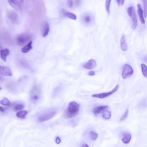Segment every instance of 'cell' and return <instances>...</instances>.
<instances>
[{
  "instance_id": "cell-3",
  "label": "cell",
  "mask_w": 147,
  "mask_h": 147,
  "mask_svg": "<svg viewBox=\"0 0 147 147\" xmlns=\"http://www.w3.org/2000/svg\"><path fill=\"white\" fill-rule=\"evenodd\" d=\"M81 20L82 23L87 26H91L93 23L94 21L92 14L88 13H84L82 15Z\"/></svg>"
},
{
  "instance_id": "cell-12",
  "label": "cell",
  "mask_w": 147,
  "mask_h": 147,
  "mask_svg": "<svg viewBox=\"0 0 147 147\" xmlns=\"http://www.w3.org/2000/svg\"><path fill=\"white\" fill-rule=\"evenodd\" d=\"M50 31V26L46 22L42 26V36L44 38L47 36Z\"/></svg>"
},
{
  "instance_id": "cell-19",
  "label": "cell",
  "mask_w": 147,
  "mask_h": 147,
  "mask_svg": "<svg viewBox=\"0 0 147 147\" xmlns=\"http://www.w3.org/2000/svg\"><path fill=\"white\" fill-rule=\"evenodd\" d=\"M32 43V42L30 41L27 44L22 48L21 49L22 52L24 53H27L30 50L32 49L33 48Z\"/></svg>"
},
{
  "instance_id": "cell-36",
  "label": "cell",
  "mask_w": 147,
  "mask_h": 147,
  "mask_svg": "<svg viewBox=\"0 0 147 147\" xmlns=\"http://www.w3.org/2000/svg\"><path fill=\"white\" fill-rule=\"evenodd\" d=\"M61 140L59 137H57L55 139V142L57 144H59L61 142Z\"/></svg>"
},
{
  "instance_id": "cell-11",
  "label": "cell",
  "mask_w": 147,
  "mask_h": 147,
  "mask_svg": "<svg viewBox=\"0 0 147 147\" xmlns=\"http://www.w3.org/2000/svg\"><path fill=\"white\" fill-rule=\"evenodd\" d=\"M137 7L138 13L140 21L142 23L145 24V21L143 13V12L141 5L140 4H138Z\"/></svg>"
},
{
  "instance_id": "cell-8",
  "label": "cell",
  "mask_w": 147,
  "mask_h": 147,
  "mask_svg": "<svg viewBox=\"0 0 147 147\" xmlns=\"http://www.w3.org/2000/svg\"><path fill=\"white\" fill-rule=\"evenodd\" d=\"M7 16L10 20L13 23H16L18 20V16L15 12L13 10L8 12Z\"/></svg>"
},
{
  "instance_id": "cell-9",
  "label": "cell",
  "mask_w": 147,
  "mask_h": 147,
  "mask_svg": "<svg viewBox=\"0 0 147 147\" xmlns=\"http://www.w3.org/2000/svg\"><path fill=\"white\" fill-rule=\"evenodd\" d=\"M0 74L4 76H12L11 70L9 67L4 66H1L0 67Z\"/></svg>"
},
{
  "instance_id": "cell-7",
  "label": "cell",
  "mask_w": 147,
  "mask_h": 147,
  "mask_svg": "<svg viewBox=\"0 0 147 147\" xmlns=\"http://www.w3.org/2000/svg\"><path fill=\"white\" fill-rule=\"evenodd\" d=\"M24 1L23 0H8L10 5L14 9L20 10L21 9Z\"/></svg>"
},
{
  "instance_id": "cell-34",
  "label": "cell",
  "mask_w": 147,
  "mask_h": 147,
  "mask_svg": "<svg viewBox=\"0 0 147 147\" xmlns=\"http://www.w3.org/2000/svg\"><path fill=\"white\" fill-rule=\"evenodd\" d=\"M124 0H117L116 2H117L119 6H122L123 5L124 3Z\"/></svg>"
},
{
  "instance_id": "cell-13",
  "label": "cell",
  "mask_w": 147,
  "mask_h": 147,
  "mask_svg": "<svg viewBox=\"0 0 147 147\" xmlns=\"http://www.w3.org/2000/svg\"><path fill=\"white\" fill-rule=\"evenodd\" d=\"M62 13L64 17L74 20L77 19L76 16L73 13L66 11L63 9L62 10Z\"/></svg>"
},
{
  "instance_id": "cell-15",
  "label": "cell",
  "mask_w": 147,
  "mask_h": 147,
  "mask_svg": "<svg viewBox=\"0 0 147 147\" xmlns=\"http://www.w3.org/2000/svg\"><path fill=\"white\" fill-rule=\"evenodd\" d=\"M10 53L9 50L7 49H5L1 50L0 52L1 59L4 62H6V60L7 57Z\"/></svg>"
},
{
  "instance_id": "cell-5",
  "label": "cell",
  "mask_w": 147,
  "mask_h": 147,
  "mask_svg": "<svg viewBox=\"0 0 147 147\" xmlns=\"http://www.w3.org/2000/svg\"><path fill=\"white\" fill-rule=\"evenodd\" d=\"M119 87V85L117 84L113 89L109 92L93 94L92 95V97L94 98H98L100 99H104L105 97H108L113 94L115 92H116L118 89Z\"/></svg>"
},
{
  "instance_id": "cell-32",
  "label": "cell",
  "mask_w": 147,
  "mask_h": 147,
  "mask_svg": "<svg viewBox=\"0 0 147 147\" xmlns=\"http://www.w3.org/2000/svg\"><path fill=\"white\" fill-rule=\"evenodd\" d=\"M67 4L69 7L70 8H72L73 7V1L69 0L67 1Z\"/></svg>"
},
{
  "instance_id": "cell-29",
  "label": "cell",
  "mask_w": 147,
  "mask_h": 147,
  "mask_svg": "<svg viewBox=\"0 0 147 147\" xmlns=\"http://www.w3.org/2000/svg\"><path fill=\"white\" fill-rule=\"evenodd\" d=\"M89 134L91 139L92 140H95L97 138L98 134L96 132L93 131H91L90 132Z\"/></svg>"
},
{
  "instance_id": "cell-1",
  "label": "cell",
  "mask_w": 147,
  "mask_h": 147,
  "mask_svg": "<svg viewBox=\"0 0 147 147\" xmlns=\"http://www.w3.org/2000/svg\"><path fill=\"white\" fill-rule=\"evenodd\" d=\"M80 110V105L75 101L70 102L68 108L65 112L64 117L66 118H72L79 114Z\"/></svg>"
},
{
  "instance_id": "cell-14",
  "label": "cell",
  "mask_w": 147,
  "mask_h": 147,
  "mask_svg": "<svg viewBox=\"0 0 147 147\" xmlns=\"http://www.w3.org/2000/svg\"><path fill=\"white\" fill-rule=\"evenodd\" d=\"M108 106L106 105L99 106L93 109V112L94 114L97 116L100 113L101 111L108 109Z\"/></svg>"
},
{
  "instance_id": "cell-31",
  "label": "cell",
  "mask_w": 147,
  "mask_h": 147,
  "mask_svg": "<svg viewBox=\"0 0 147 147\" xmlns=\"http://www.w3.org/2000/svg\"><path fill=\"white\" fill-rule=\"evenodd\" d=\"M81 3V0H75L73 1V6L74 5L75 7H77L79 6Z\"/></svg>"
},
{
  "instance_id": "cell-17",
  "label": "cell",
  "mask_w": 147,
  "mask_h": 147,
  "mask_svg": "<svg viewBox=\"0 0 147 147\" xmlns=\"http://www.w3.org/2000/svg\"><path fill=\"white\" fill-rule=\"evenodd\" d=\"M131 17L132 18V28L134 30L136 29L137 25V18L135 10L134 11Z\"/></svg>"
},
{
  "instance_id": "cell-22",
  "label": "cell",
  "mask_w": 147,
  "mask_h": 147,
  "mask_svg": "<svg viewBox=\"0 0 147 147\" xmlns=\"http://www.w3.org/2000/svg\"><path fill=\"white\" fill-rule=\"evenodd\" d=\"M102 116L105 119L108 120L110 118L111 116V112L109 111L105 110L103 111Z\"/></svg>"
},
{
  "instance_id": "cell-18",
  "label": "cell",
  "mask_w": 147,
  "mask_h": 147,
  "mask_svg": "<svg viewBox=\"0 0 147 147\" xmlns=\"http://www.w3.org/2000/svg\"><path fill=\"white\" fill-rule=\"evenodd\" d=\"M120 43L122 50L123 51H126L128 49V46L126 42L125 37L124 35H123L122 37Z\"/></svg>"
},
{
  "instance_id": "cell-20",
  "label": "cell",
  "mask_w": 147,
  "mask_h": 147,
  "mask_svg": "<svg viewBox=\"0 0 147 147\" xmlns=\"http://www.w3.org/2000/svg\"><path fill=\"white\" fill-rule=\"evenodd\" d=\"M41 92V89L39 87L36 85H35L30 91V93L34 95H37L40 94Z\"/></svg>"
},
{
  "instance_id": "cell-4",
  "label": "cell",
  "mask_w": 147,
  "mask_h": 147,
  "mask_svg": "<svg viewBox=\"0 0 147 147\" xmlns=\"http://www.w3.org/2000/svg\"><path fill=\"white\" fill-rule=\"evenodd\" d=\"M56 111L51 110L42 114L38 118V121L39 122H43L52 118L56 114Z\"/></svg>"
},
{
  "instance_id": "cell-23",
  "label": "cell",
  "mask_w": 147,
  "mask_h": 147,
  "mask_svg": "<svg viewBox=\"0 0 147 147\" xmlns=\"http://www.w3.org/2000/svg\"><path fill=\"white\" fill-rule=\"evenodd\" d=\"M11 105H13L14 109L16 111L21 110L23 109L24 108V106L23 105L21 104H14Z\"/></svg>"
},
{
  "instance_id": "cell-25",
  "label": "cell",
  "mask_w": 147,
  "mask_h": 147,
  "mask_svg": "<svg viewBox=\"0 0 147 147\" xmlns=\"http://www.w3.org/2000/svg\"><path fill=\"white\" fill-rule=\"evenodd\" d=\"M0 103L2 105L7 106H11V104L8 99L6 98H4L0 102Z\"/></svg>"
},
{
  "instance_id": "cell-26",
  "label": "cell",
  "mask_w": 147,
  "mask_h": 147,
  "mask_svg": "<svg viewBox=\"0 0 147 147\" xmlns=\"http://www.w3.org/2000/svg\"><path fill=\"white\" fill-rule=\"evenodd\" d=\"M143 6L144 15L145 18L147 17V0H143L142 1Z\"/></svg>"
},
{
  "instance_id": "cell-10",
  "label": "cell",
  "mask_w": 147,
  "mask_h": 147,
  "mask_svg": "<svg viewBox=\"0 0 147 147\" xmlns=\"http://www.w3.org/2000/svg\"><path fill=\"white\" fill-rule=\"evenodd\" d=\"M97 63L93 59H91L83 65V67L88 70H92L97 67Z\"/></svg>"
},
{
  "instance_id": "cell-21",
  "label": "cell",
  "mask_w": 147,
  "mask_h": 147,
  "mask_svg": "<svg viewBox=\"0 0 147 147\" xmlns=\"http://www.w3.org/2000/svg\"><path fill=\"white\" fill-rule=\"evenodd\" d=\"M28 112L27 111L22 110L18 112L16 114V116L17 117L21 119L25 118L26 115L27 114Z\"/></svg>"
},
{
  "instance_id": "cell-33",
  "label": "cell",
  "mask_w": 147,
  "mask_h": 147,
  "mask_svg": "<svg viewBox=\"0 0 147 147\" xmlns=\"http://www.w3.org/2000/svg\"><path fill=\"white\" fill-rule=\"evenodd\" d=\"M39 97L37 95H34L31 98V100L33 101H35L39 99Z\"/></svg>"
},
{
  "instance_id": "cell-37",
  "label": "cell",
  "mask_w": 147,
  "mask_h": 147,
  "mask_svg": "<svg viewBox=\"0 0 147 147\" xmlns=\"http://www.w3.org/2000/svg\"><path fill=\"white\" fill-rule=\"evenodd\" d=\"M0 111L1 112H5V109L4 108L1 106H0Z\"/></svg>"
},
{
  "instance_id": "cell-2",
  "label": "cell",
  "mask_w": 147,
  "mask_h": 147,
  "mask_svg": "<svg viewBox=\"0 0 147 147\" xmlns=\"http://www.w3.org/2000/svg\"><path fill=\"white\" fill-rule=\"evenodd\" d=\"M31 37L29 34L24 33L19 35L16 38V42L18 45L22 46L26 44L31 39Z\"/></svg>"
},
{
  "instance_id": "cell-16",
  "label": "cell",
  "mask_w": 147,
  "mask_h": 147,
  "mask_svg": "<svg viewBox=\"0 0 147 147\" xmlns=\"http://www.w3.org/2000/svg\"><path fill=\"white\" fill-rule=\"evenodd\" d=\"M131 139V135L130 133L126 132L123 135L122 141L124 144H128L130 141Z\"/></svg>"
},
{
  "instance_id": "cell-39",
  "label": "cell",
  "mask_w": 147,
  "mask_h": 147,
  "mask_svg": "<svg viewBox=\"0 0 147 147\" xmlns=\"http://www.w3.org/2000/svg\"><path fill=\"white\" fill-rule=\"evenodd\" d=\"M144 60L147 63V55L146 56H145V58H144Z\"/></svg>"
},
{
  "instance_id": "cell-30",
  "label": "cell",
  "mask_w": 147,
  "mask_h": 147,
  "mask_svg": "<svg viewBox=\"0 0 147 147\" xmlns=\"http://www.w3.org/2000/svg\"><path fill=\"white\" fill-rule=\"evenodd\" d=\"M128 109H127L126 110L125 113H124L123 116H122L121 118L120 119V121H123L127 117H128Z\"/></svg>"
},
{
  "instance_id": "cell-6",
  "label": "cell",
  "mask_w": 147,
  "mask_h": 147,
  "mask_svg": "<svg viewBox=\"0 0 147 147\" xmlns=\"http://www.w3.org/2000/svg\"><path fill=\"white\" fill-rule=\"evenodd\" d=\"M133 73V70L130 65L126 64L124 65L122 72V77L123 79H126L129 77Z\"/></svg>"
},
{
  "instance_id": "cell-28",
  "label": "cell",
  "mask_w": 147,
  "mask_h": 147,
  "mask_svg": "<svg viewBox=\"0 0 147 147\" xmlns=\"http://www.w3.org/2000/svg\"><path fill=\"white\" fill-rule=\"evenodd\" d=\"M134 10V9L133 7L130 6L128 8L127 11L128 15L130 17H131L132 14Z\"/></svg>"
},
{
  "instance_id": "cell-35",
  "label": "cell",
  "mask_w": 147,
  "mask_h": 147,
  "mask_svg": "<svg viewBox=\"0 0 147 147\" xmlns=\"http://www.w3.org/2000/svg\"><path fill=\"white\" fill-rule=\"evenodd\" d=\"M88 75L90 76H93L95 75V73L93 71H89Z\"/></svg>"
},
{
  "instance_id": "cell-24",
  "label": "cell",
  "mask_w": 147,
  "mask_h": 147,
  "mask_svg": "<svg viewBox=\"0 0 147 147\" xmlns=\"http://www.w3.org/2000/svg\"><path fill=\"white\" fill-rule=\"evenodd\" d=\"M141 66L143 75L147 79V66L143 63H142Z\"/></svg>"
},
{
  "instance_id": "cell-38",
  "label": "cell",
  "mask_w": 147,
  "mask_h": 147,
  "mask_svg": "<svg viewBox=\"0 0 147 147\" xmlns=\"http://www.w3.org/2000/svg\"><path fill=\"white\" fill-rule=\"evenodd\" d=\"M81 147H89L88 146L87 144H84Z\"/></svg>"
},
{
  "instance_id": "cell-27",
  "label": "cell",
  "mask_w": 147,
  "mask_h": 147,
  "mask_svg": "<svg viewBox=\"0 0 147 147\" xmlns=\"http://www.w3.org/2000/svg\"><path fill=\"white\" fill-rule=\"evenodd\" d=\"M111 0H107L105 3V8L108 14L110 13V7Z\"/></svg>"
}]
</instances>
